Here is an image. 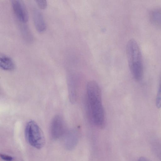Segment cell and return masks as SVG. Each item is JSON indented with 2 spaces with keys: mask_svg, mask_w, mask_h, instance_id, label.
Segmentation results:
<instances>
[{
  "mask_svg": "<svg viewBox=\"0 0 161 161\" xmlns=\"http://www.w3.org/2000/svg\"><path fill=\"white\" fill-rule=\"evenodd\" d=\"M152 22L154 25L161 27V9H155L152 10L150 15Z\"/></svg>",
  "mask_w": 161,
  "mask_h": 161,
  "instance_id": "obj_9",
  "label": "cell"
},
{
  "mask_svg": "<svg viewBox=\"0 0 161 161\" xmlns=\"http://www.w3.org/2000/svg\"><path fill=\"white\" fill-rule=\"evenodd\" d=\"M155 150L157 156L159 158L160 161H161V145L158 146V147H156Z\"/></svg>",
  "mask_w": 161,
  "mask_h": 161,
  "instance_id": "obj_14",
  "label": "cell"
},
{
  "mask_svg": "<svg viewBox=\"0 0 161 161\" xmlns=\"http://www.w3.org/2000/svg\"><path fill=\"white\" fill-rule=\"evenodd\" d=\"M0 66L4 70L10 71L14 69L15 64L11 58L2 54L0 56Z\"/></svg>",
  "mask_w": 161,
  "mask_h": 161,
  "instance_id": "obj_8",
  "label": "cell"
},
{
  "mask_svg": "<svg viewBox=\"0 0 161 161\" xmlns=\"http://www.w3.org/2000/svg\"><path fill=\"white\" fill-rule=\"evenodd\" d=\"M65 132V126L62 118L58 115L55 116L52 120L50 127L52 138L54 140L58 139L64 136Z\"/></svg>",
  "mask_w": 161,
  "mask_h": 161,
  "instance_id": "obj_4",
  "label": "cell"
},
{
  "mask_svg": "<svg viewBox=\"0 0 161 161\" xmlns=\"http://www.w3.org/2000/svg\"><path fill=\"white\" fill-rule=\"evenodd\" d=\"M86 93L88 109L92 121L96 126L103 128L105 123L104 112L101 89L96 81L91 80L88 82Z\"/></svg>",
  "mask_w": 161,
  "mask_h": 161,
  "instance_id": "obj_1",
  "label": "cell"
},
{
  "mask_svg": "<svg viewBox=\"0 0 161 161\" xmlns=\"http://www.w3.org/2000/svg\"><path fill=\"white\" fill-rule=\"evenodd\" d=\"M11 5L13 11L19 21L23 23L28 20V13L25 5L22 0L11 1Z\"/></svg>",
  "mask_w": 161,
  "mask_h": 161,
  "instance_id": "obj_5",
  "label": "cell"
},
{
  "mask_svg": "<svg viewBox=\"0 0 161 161\" xmlns=\"http://www.w3.org/2000/svg\"><path fill=\"white\" fill-rule=\"evenodd\" d=\"M0 157L5 161H12L13 159L11 156L3 154H0Z\"/></svg>",
  "mask_w": 161,
  "mask_h": 161,
  "instance_id": "obj_13",
  "label": "cell"
},
{
  "mask_svg": "<svg viewBox=\"0 0 161 161\" xmlns=\"http://www.w3.org/2000/svg\"><path fill=\"white\" fill-rule=\"evenodd\" d=\"M126 53L129 66L134 79L140 80L143 75L142 57L140 47L137 42L131 39L126 45Z\"/></svg>",
  "mask_w": 161,
  "mask_h": 161,
  "instance_id": "obj_2",
  "label": "cell"
},
{
  "mask_svg": "<svg viewBox=\"0 0 161 161\" xmlns=\"http://www.w3.org/2000/svg\"><path fill=\"white\" fill-rule=\"evenodd\" d=\"M64 136V144L66 149L68 150H71L75 148L79 140L77 133L73 131L65 134Z\"/></svg>",
  "mask_w": 161,
  "mask_h": 161,
  "instance_id": "obj_6",
  "label": "cell"
},
{
  "mask_svg": "<svg viewBox=\"0 0 161 161\" xmlns=\"http://www.w3.org/2000/svg\"><path fill=\"white\" fill-rule=\"evenodd\" d=\"M36 2L38 7L41 9L46 8L47 6V3L46 0H36Z\"/></svg>",
  "mask_w": 161,
  "mask_h": 161,
  "instance_id": "obj_12",
  "label": "cell"
},
{
  "mask_svg": "<svg viewBox=\"0 0 161 161\" xmlns=\"http://www.w3.org/2000/svg\"><path fill=\"white\" fill-rule=\"evenodd\" d=\"M20 28L22 35L25 40L28 42H31L32 40V37L29 29L24 25H22Z\"/></svg>",
  "mask_w": 161,
  "mask_h": 161,
  "instance_id": "obj_10",
  "label": "cell"
},
{
  "mask_svg": "<svg viewBox=\"0 0 161 161\" xmlns=\"http://www.w3.org/2000/svg\"><path fill=\"white\" fill-rule=\"evenodd\" d=\"M33 19L35 27L39 32H42L46 30V24L42 13L38 10L35 9L33 11Z\"/></svg>",
  "mask_w": 161,
  "mask_h": 161,
  "instance_id": "obj_7",
  "label": "cell"
},
{
  "mask_svg": "<svg viewBox=\"0 0 161 161\" xmlns=\"http://www.w3.org/2000/svg\"><path fill=\"white\" fill-rule=\"evenodd\" d=\"M25 136L28 143L37 149L42 148L45 143V139L42 130L37 124L33 120L26 124Z\"/></svg>",
  "mask_w": 161,
  "mask_h": 161,
  "instance_id": "obj_3",
  "label": "cell"
},
{
  "mask_svg": "<svg viewBox=\"0 0 161 161\" xmlns=\"http://www.w3.org/2000/svg\"><path fill=\"white\" fill-rule=\"evenodd\" d=\"M138 161H152L149 159L144 157H141L140 158Z\"/></svg>",
  "mask_w": 161,
  "mask_h": 161,
  "instance_id": "obj_15",
  "label": "cell"
},
{
  "mask_svg": "<svg viewBox=\"0 0 161 161\" xmlns=\"http://www.w3.org/2000/svg\"><path fill=\"white\" fill-rule=\"evenodd\" d=\"M156 105L158 108H161V79L156 99Z\"/></svg>",
  "mask_w": 161,
  "mask_h": 161,
  "instance_id": "obj_11",
  "label": "cell"
}]
</instances>
